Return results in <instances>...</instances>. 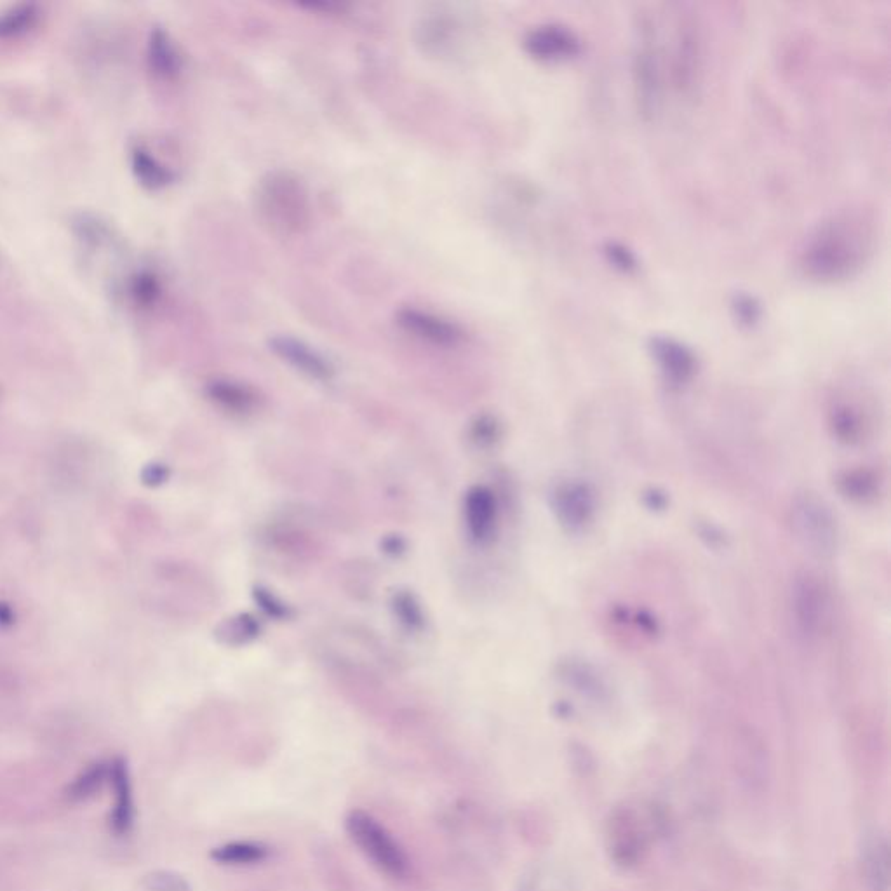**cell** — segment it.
<instances>
[{"instance_id": "6da1fadb", "label": "cell", "mask_w": 891, "mask_h": 891, "mask_svg": "<svg viewBox=\"0 0 891 891\" xmlns=\"http://www.w3.org/2000/svg\"><path fill=\"white\" fill-rule=\"evenodd\" d=\"M878 244V222L869 209H839L811 228L799 248V268L818 282H839L857 275Z\"/></svg>"}, {"instance_id": "7a4b0ae2", "label": "cell", "mask_w": 891, "mask_h": 891, "mask_svg": "<svg viewBox=\"0 0 891 891\" xmlns=\"http://www.w3.org/2000/svg\"><path fill=\"white\" fill-rule=\"evenodd\" d=\"M255 208L263 225L274 234H303L312 222L309 190L289 171H272L258 181Z\"/></svg>"}, {"instance_id": "3957f363", "label": "cell", "mask_w": 891, "mask_h": 891, "mask_svg": "<svg viewBox=\"0 0 891 891\" xmlns=\"http://www.w3.org/2000/svg\"><path fill=\"white\" fill-rule=\"evenodd\" d=\"M662 60L658 46L657 27L648 13L637 16L636 44L632 58V79L637 108L644 117L657 114L662 101Z\"/></svg>"}, {"instance_id": "277c9868", "label": "cell", "mask_w": 891, "mask_h": 891, "mask_svg": "<svg viewBox=\"0 0 891 891\" xmlns=\"http://www.w3.org/2000/svg\"><path fill=\"white\" fill-rule=\"evenodd\" d=\"M791 526L798 542L811 556L827 559L838 549L839 531L829 503L817 493H801L792 500Z\"/></svg>"}, {"instance_id": "5b68a950", "label": "cell", "mask_w": 891, "mask_h": 891, "mask_svg": "<svg viewBox=\"0 0 891 891\" xmlns=\"http://www.w3.org/2000/svg\"><path fill=\"white\" fill-rule=\"evenodd\" d=\"M345 829L349 832L354 845L366 855L369 862L390 878L402 879L408 874V858L401 846L392 838L385 827L366 811L356 810L349 813L345 820Z\"/></svg>"}, {"instance_id": "8992f818", "label": "cell", "mask_w": 891, "mask_h": 891, "mask_svg": "<svg viewBox=\"0 0 891 891\" xmlns=\"http://www.w3.org/2000/svg\"><path fill=\"white\" fill-rule=\"evenodd\" d=\"M702 34L693 14H677L676 30L669 49V72L672 88L684 96L695 93L702 75Z\"/></svg>"}, {"instance_id": "52a82bcc", "label": "cell", "mask_w": 891, "mask_h": 891, "mask_svg": "<svg viewBox=\"0 0 891 891\" xmlns=\"http://www.w3.org/2000/svg\"><path fill=\"white\" fill-rule=\"evenodd\" d=\"M794 624L808 639L822 636L831 622V596L824 583L810 573L799 575L791 590Z\"/></svg>"}, {"instance_id": "ba28073f", "label": "cell", "mask_w": 891, "mask_h": 891, "mask_svg": "<svg viewBox=\"0 0 891 891\" xmlns=\"http://www.w3.org/2000/svg\"><path fill=\"white\" fill-rule=\"evenodd\" d=\"M526 53L543 61L570 60L582 51V41L575 30L563 23H542L524 35Z\"/></svg>"}, {"instance_id": "9c48e42d", "label": "cell", "mask_w": 891, "mask_h": 891, "mask_svg": "<svg viewBox=\"0 0 891 891\" xmlns=\"http://www.w3.org/2000/svg\"><path fill=\"white\" fill-rule=\"evenodd\" d=\"M462 28V21L449 13L427 14L416 27V42L423 53L453 58L462 46Z\"/></svg>"}, {"instance_id": "30bf717a", "label": "cell", "mask_w": 891, "mask_h": 891, "mask_svg": "<svg viewBox=\"0 0 891 891\" xmlns=\"http://www.w3.org/2000/svg\"><path fill=\"white\" fill-rule=\"evenodd\" d=\"M396 319L406 333L437 347H455L463 340L458 324L427 310L406 307L397 312Z\"/></svg>"}, {"instance_id": "8fae6325", "label": "cell", "mask_w": 891, "mask_h": 891, "mask_svg": "<svg viewBox=\"0 0 891 891\" xmlns=\"http://www.w3.org/2000/svg\"><path fill=\"white\" fill-rule=\"evenodd\" d=\"M270 349L286 364L293 366L296 371L309 376L312 380L328 382L335 375V369L326 357L293 336H274L270 340Z\"/></svg>"}, {"instance_id": "7c38bea8", "label": "cell", "mask_w": 891, "mask_h": 891, "mask_svg": "<svg viewBox=\"0 0 891 891\" xmlns=\"http://www.w3.org/2000/svg\"><path fill=\"white\" fill-rule=\"evenodd\" d=\"M650 352L670 382L686 383L695 375L697 357L691 352L690 347H686L676 338L653 336L650 340Z\"/></svg>"}, {"instance_id": "4fadbf2b", "label": "cell", "mask_w": 891, "mask_h": 891, "mask_svg": "<svg viewBox=\"0 0 891 891\" xmlns=\"http://www.w3.org/2000/svg\"><path fill=\"white\" fill-rule=\"evenodd\" d=\"M148 67L162 81H176L183 70V58L176 42L164 28L150 32L147 44Z\"/></svg>"}, {"instance_id": "5bb4252c", "label": "cell", "mask_w": 891, "mask_h": 891, "mask_svg": "<svg viewBox=\"0 0 891 891\" xmlns=\"http://www.w3.org/2000/svg\"><path fill=\"white\" fill-rule=\"evenodd\" d=\"M110 780L114 785L115 804L110 813V827L117 836L131 831L134 822L133 787L129 778L128 764L117 759L110 768Z\"/></svg>"}, {"instance_id": "9a60e30c", "label": "cell", "mask_w": 891, "mask_h": 891, "mask_svg": "<svg viewBox=\"0 0 891 891\" xmlns=\"http://www.w3.org/2000/svg\"><path fill=\"white\" fill-rule=\"evenodd\" d=\"M465 523L477 542H483L493 533L496 523L495 495L484 486H476L465 496Z\"/></svg>"}, {"instance_id": "2e32d148", "label": "cell", "mask_w": 891, "mask_h": 891, "mask_svg": "<svg viewBox=\"0 0 891 891\" xmlns=\"http://www.w3.org/2000/svg\"><path fill=\"white\" fill-rule=\"evenodd\" d=\"M129 159L134 176L143 187L161 190L175 181V171L166 166L145 143H134L129 152Z\"/></svg>"}, {"instance_id": "e0dca14e", "label": "cell", "mask_w": 891, "mask_h": 891, "mask_svg": "<svg viewBox=\"0 0 891 891\" xmlns=\"http://www.w3.org/2000/svg\"><path fill=\"white\" fill-rule=\"evenodd\" d=\"M556 509L564 524L580 528L589 521L592 496L582 484H566L556 493Z\"/></svg>"}, {"instance_id": "ac0fdd59", "label": "cell", "mask_w": 891, "mask_h": 891, "mask_svg": "<svg viewBox=\"0 0 891 891\" xmlns=\"http://www.w3.org/2000/svg\"><path fill=\"white\" fill-rule=\"evenodd\" d=\"M74 234L82 242L84 249L88 251H103V249H115L119 246V237H115L114 228L107 222H103L100 216L81 213L72 222Z\"/></svg>"}, {"instance_id": "d6986e66", "label": "cell", "mask_w": 891, "mask_h": 891, "mask_svg": "<svg viewBox=\"0 0 891 891\" xmlns=\"http://www.w3.org/2000/svg\"><path fill=\"white\" fill-rule=\"evenodd\" d=\"M122 293L136 309H152L161 300V277L148 268H138L122 284Z\"/></svg>"}, {"instance_id": "ffe728a7", "label": "cell", "mask_w": 891, "mask_h": 891, "mask_svg": "<svg viewBox=\"0 0 891 891\" xmlns=\"http://www.w3.org/2000/svg\"><path fill=\"white\" fill-rule=\"evenodd\" d=\"M41 14L37 4H16L0 9V41L18 39L32 32L41 23Z\"/></svg>"}, {"instance_id": "44dd1931", "label": "cell", "mask_w": 891, "mask_h": 891, "mask_svg": "<svg viewBox=\"0 0 891 891\" xmlns=\"http://www.w3.org/2000/svg\"><path fill=\"white\" fill-rule=\"evenodd\" d=\"M208 394L220 406L235 411V413H246L249 409L255 408V394L239 383L215 380V382L209 383Z\"/></svg>"}, {"instance_id": "7402d4cb", "label": "cell", "mask_w": 891, "mask_h": 891, "mask_svg": "<svg viewBox=\"0 0 891 891\" xmlns=\"http://www.w3.org/2000/svg\"><path fill=\"white\" fill-rule=\"evenodd\" d=\"M110 780V768L107 764H91L88 770L82 771L79 777L68 787L67 796L74 803H86L96 798Z\"/></svg>"}, {"instance_id": "603a6c76", "label": "cell", "mask_w": 891, "mask_h": 891, "mask_svg": "<svg viewBox=\"0 0 891 891\" xmlns=\"http://www.w3.org/2000/svg\"><path fill=\"white\" fill-rule=\"evenodd\" d=\"M268 857V848L256 843H228L211 851V858L222 865L260 864Z\"/></svg>"}, {"instance_id": "cb8c5ba5", "label": "cell", "mask_w": 891, "mask_h": 891, "mask_svg": "<svg viewBox=\"0 0 891 891\" xmlns=\"http://www.w3.org/2000/svg\"><path fill=\"white\" fill-rule=\"evenodd\" d=\"M832 427L836 430V434L845 441L857 439L858 432L862 430L857 409L850 404H838L832 411Z\"/></svg>"}, {"instance_id": "d4e9b609", "label": "cell", "mask_w": 891, "mask_h": 891, "mask_svg": "<svg viewBox=\"0 0 891 891\" xmlns=\"http://www.w3.org/2000/svg\"><path fill=\"white\" fill-rule=\"evenodd\" d=\"M731 310L742 326H754L763 315V307L756 296L737 293L731 300Z\"/></svg>"}, {"instance_id": "484cf974", "label": "cell", "mask_w": 891, "mask_h": 891, "mask_svg": "<svg viewBox=\"0 0 891 891\" xmlns=\"http://www.w3.org/2000/svg\"><path fill=\"white\" fill-rule=\"evenodd\" d=\"M143 886L148 891H190L187 879L169 871H155L143 878Z\"/></svg>"}, {"instance_id": "4316f807", "label": "cell", "mask_w": 891, "mask_h": 891, "mask_svg": "<svg viewBox=\"0 0 891 891\" xmlns=\"http://www.w3.org/2000/svg\"><path fill=\"white\" fill-rule=\"evenodd\" d=\"M604 253H606L608 260L615 267L624 270V272H634L637 268L636 255L629 248H625L624 244H620V242H608L606 248H604Z\"/></svg>"}, {"instance_id": "83f0119b", "label": "cell", "mask_w": 891, "mask_h": 891, "mask_svg": "<svg viewBox=\"0 0 891 891\" xmlns=\"http://www.w3.org/2000/svg\"><path fill=\"white\" fill-rule=\"evenodd\" d=\"M397 610L401 613L402 622L409 625H416L422 622V615L418 606L413 603V599L409 596H401L396 601Z\"/></svg>"}, {"instance_id": "f1b7e54d", "label": "cell", "mask_w": 891, "mask_h": 891, "mask_svg": "<svg viewBox=\"0 0 891 891\" xmlns=\"http://www.w3.org/2000/svg\"><path fill=\"white\" fill-rule=\"evenodd\" d=\"M845 484L848 486V493H851V495L864 496V493L871 491L872 479H869L865 474H855V476L848 477Z\"/></svg>"}, {"instance_id": "f546056e", "label": "cell", "mask_w": 891, "mask_h": 891, "mask_svg": "<svg viewBox=\"0 0 891 891\" xmlns=\"http://www.w3.org/2000/svg\"><path fill=\"white\" fill-rule=\"evenodd\" d=\"M256 597H260V603L263 604V608L268 611V613H272L275 617H279L281 615L282 606H277L275 604L274 599L270 597V594H265V592H260V594H256Z\"/></svg>"}]
</instances>
